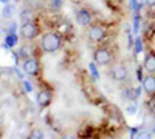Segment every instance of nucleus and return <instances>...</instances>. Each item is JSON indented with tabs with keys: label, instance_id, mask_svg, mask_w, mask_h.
Instances as JSON below:
<instances>
[{
	"label": "nucleus",
	"instance_id": "obj_1",
	"mask_svg": "<svg viewBox=\"0 0 155 139\" xmlns=\"http://www.w3.org/2000/svg\"><path fill=\"white\" fill-rule=\"evenodd\" d=\"M42 48L44 51L47 53H54L61 48V37L58 34H53V33H47L44 37H42Z\"/></svg>",
	"mask_w": 155,
	"mask_h": 139
},
{
	"label": "nucleus",
	"instance_id": "obj_2",
	"mask_svg": "<svg viewBox=\"0 0 155 139\" xmlns=\"http://www.w3.org/2000/svg\"><path fill=\"white\" fill-rule=\"evenodd\" d=\"M110 53L104 48H99L95 51V64L98 65H109L110 64Z\"/></svg>",
	"mask_w": 155,
	"mask_h": 139
},
{
	"label": "nucleus",
	"instance_id": "obj_3",
	"mask_svg": "<svg viewBox=\"0 0 155 139\" xmlns=\"http://www.w3.org/2000/svg\"><path fill=\"white\" fill-rule=\"evenodd\" d=\"M39 30L34 23L31 22H27V23H23V27H22V36L25 37V39H34V37L37 36Z\"/></svg>",
	"mask_w": 155,
	"mask_h": 139
},
{
	"label": "nucleus",
	"instance_id": "obj_4",
	"mask_svg": "<svg viewBox=\"0 0 155 139\" xmlns=\"http://www.w3.org/2000/svg\"><path fill=\"white\" fill-rule=\"evenodd\" d=\"M23 71L30 76H36L39 73V62L36 59H27L23 62Z\"/></svg>",
	"mask_w": 155,
	"mask_h": 139
},
{
	"label": "nucleus",
	"instance_id": "obj_5",
	"mask_svg": "<svg viewBox=\"0 0 155 139\" xmlns=\"http://www.w3.org/2000/svg\"><path fill=\"white\" fill-rule=\"evenodd\" d=\"M104 36H106V31H104L102 27H93L88 33V37H90L92 42H101L102 39H104Z\"/></svg>",
	"mask_w": 155,
	"mask_h": 139
},
{
	"label": "nucleus",
	"instance_id": "obj_6",
	"mask_svg": "<svg viewBox=\"0 0 155 139\" xmlns=\"http://www.w3.org/2000/svg\"><path fill=\"white\" fill-rule=\"evenodd\" d=\"M76 20H78V23H79L81 27H87V25H90V22H92V16H90L88 11L82 9V11H79L76 14Z\"/></svg>",
	"mask_w": 155,
	"mask_h": 139
},
{
	"label": "nucleus",
	"instance_id": "obj_7",
	"mask_svg": "<svg viewBox=\"0 0 155 139\" xmlns=\"http://www.w3.org/2000/svg\"><path fill=\"white\" fill-rule=\"evenodd\" d=\"M112 76H113V79L118 81V82L126 81V77H127V70H126V67H123V65L115 67V68L112 70Z\"/></svg>",
	"mask_w": 155,
	"mask_h": 139
},
{
	"label": "nucleus",
	"instance_id": "obj_8",
	"mask_svg": "<svg viewBox=\"0 0 155 139\" xmlns=\"http://www.w3.org/2000/svg\"><path fill=\"white\" fill-rule=\"evenodd\" d=\"M143 90L147 94H153L155 93V77L153 76H147L143 79Z\"/></svg>",
	"mask_w": 155,
	"mask_h": 139
},
{
	"label": "nucleus",
	"instance_id": "obj_9",
	"mask_svg": "<svg viewBox=\"0 0 155 139\" xmlns=\"http://www.w3.org/2000/svg\"><path fill=\"white\" fill-rule=\"evenodd\" d=\"M144 68L149 73H155V53L153 51L147 53V56L144 59Z\"/></svg>",
	"mask_w": 155,
	"mask_h": 139
},
{
	"label": "nucleus",
	"instance_id": "obj_10",
	"mask_svg": "<svg viewBox=\"0 0 155 139\" xmlns=\"http://www.w3.org/2000/svg\"><path fill=\"white\" fill-rule=\"evenodd\" d=\"M36 100H37V104L41 105V107L48 105V104H50V100H51V94H50V91H39Z\"/></svg>",
	"mask_w": 155,
	"mask_h": 139
},
{
	"label": "nucleus",
	"instance_id": "obj_11",
	"mask_svg": "<svg viewBox=\"0 0 155 139\" xmlns=\"http://www.w3.org/2000/svg\"><path fill=\"white\" fill-rule=\"evenodd\" d=\"M140 88H127V90H124V93H123V96L126 97V99H129V100H137L138 99V96H140Z\"/></svg>",
	"mask_w": 155,
	"mask_h": 139
},
{
	"label": "nucleus",
	"instance_id": "obj_12",
	"mask_svg": "<svg viewBox=\"0 0 155 139\" xmlns=\"http://www.w3.org/2000/svg\"><path fill=\"white\" fill-rule=\"evenodd\" d=\"M5 42H6V46H14V45L17 43V36H16L14 33H9V34L6 36Z\"/></svg>",
	"mask_w": 155,
	"mask_h": 139
},
{
	"label": "nucleus",
	"instance_id": "obj_13",
	"mask_svg": "<svg viewBox=\"0 0 155 139\" xmlns=\"http://www.w3.org/2000/svg\"><path fill=\"white\" fill-rule=\"evenodd\" d=\"M12 12H14V6L12 5H5V8L2 11V16L5 19H9V17H12Z\"/></svg>",
	"mask_w": 155,
	"mask_h": 139
},
{
	"label": "nucleus",
	"instance_id": "obj_14",
	"mask_svg": "<svg viewBox=\"0 0 155 139\" xmlns=\"http://www.w3.org/2000/svg\"><path fill=\"white\" fill-rule=\"evenodd\" d=\"M137 139H152V134L149 131H141L137 134Z\"/></svg>",
	"mask_w": 155,
	"mask_h": 139
},
{
	"label": "nucleus",
	"instance_id": "obj_15",
	"mask_svg": "<svg viewBox=\"0 0 155 139\" xmlns=\"http://www.w3.org/2000/svg\"><path fill=\"white\" fill-rule=\"evenodd\" d=\"M28 139H42V131H39V130H34Z\"/></svg>",
	"mask_w": 155,
	"mask_h": 139
},
{
	"label": "nucleus",
	"instance_id": "obj_16",
	"mask_svg": "<svg viewBox=\"0 0 155 139\" xmlns=\"http://www.w3.org/2000/svg\"><path fill=\"white\" fill-rule=\"evenodd\" d=\"M20 54H22V57H28V56L31 54V49H30L28 46H22V49H20Z\"/></svg>",
	"mask_w": 155,
	"mask_h": 139
},
{
	"label": "nucleus",
	"instance_id": "obj_17",
	"mask_svg": "<svg viewBox=\"0 0 155 139\" xmlns=\"http://www.w3.org/2000/svg\"><path fill=\"white\" fill-rule=\"evenodd\" d=\"M127 113H130V115H134V113H137V104H132L127 107Z\"/></svg>",
	"mask_w": 155,
	"mask_h": 139
},
{
	"label": "nucleus",
	"instance_id": "obj_18",
	"mask_svg": "<svg viewBox=\"0 0 155 139\" xmlns=\"http://www.w3.org/2000/svg\"><path fill=\"white\" fill-rule=\"evenodd\" d=\"M90 71L93 73V76H95L96 79L99 77V74H98V71H96V67H95V64H90Z\"/></svg>",
	"mask_w": 155,
	"mask_h": 139
},
{
	"label": "nucleus",
	"instance_id": "obj_19",
	"mask_svg": "<svg viewBox=\"0 0 155 139\" xmlns=\"http://www.w3.org/2000/svg\"><path fill=\"white\" fill-rule=\"evenodd\" d=\"M9 33H16V23L14 22L9 25Z\"/></svg>",
	"mask_w": 155,
	"mask_h": 139
},
{
	"label": "nucleus",
	"instance_id": "obj_20",
	"mask_svg": "<svg viewBox=\"0 0 155 139\" xmlns=\"http://www.w3.org/2000/svg\"><path fill=\"white\" fill-rule=\"evenodd\" d=\"M23 85H25V88H27V91H28V93L33 91V88H31V85H30L28 82H23Z\"/></svg>",
	"mask_w": 155,
	"mask_h": 139
},
{
	"label": "nucleus",
	"instance_id": "obj_21",
	"mask_svg": "<svg viewBox=\"0 0 155 139\" xmlns=\"http://www.w3.org/2000/svg\"><path fill=\"white\" fill-rule=\"evenodd\" d=\"M146 3L150 5V6H155V0H146Z\"/></svg>",
	"mask_w": 155,
	"mask_h": 139
},
{
	"label": "nucleus",
	"instance_id": "obj_22",
	"mask_svg": "<svg viewBox=\"0 0 155 139\" xmlns=\"http://www.w3.org/2000/svg\"><path fill=\"white\" fill-rule=\"evenodd\" d=\"M61 2H62V0H54V2H53V5H54V6L58 8V6L61 5Z\"/></svg>",
	"mask_w": 155,
	"mask_h": 139
},
{
	"label": "nucleus",
	"instance_id": "obj_23",
	"mask_svg": "<svg viewBox=\"0 0 155 139\" xmlns=\"http://www.w3.org/2000/svg\"><path fill=\"white\" fill-rule=\"evenodd\" d=\"M0 3H3V5H8V3H9V0H0Z\"/></svg>",
	"mask_w": 155,
	"mask_h": 139
},
{
	"label": "nucleus",
	"instance_id": "obj_24",
	"mask_svg": "<svg viewBox=\"0 0 155 139\" xmlns=\"http://www.w3.org/2000/svg\"><path fill=\"white\" fill-rule=\"evenodd\" d=\"M153 133H155V128H153Z\"/></svg>",
	"mask_w": 155,
	"mask_h": 139
}]
</instances>
